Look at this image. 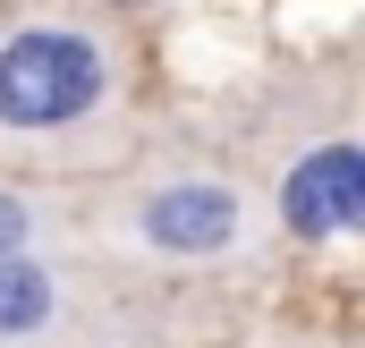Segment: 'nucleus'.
<instances>
[{
  "label": "nucleus",
  "instance_id": "obj_4",
  "mask_svg": "<svg viewBox=\"0 0 365 348\" xmlns=\"http://www.w3.org/2000/svg\"><path fill=\"white\" fill-rule=\"evenodd\" d=\"M86 289L60 255H9L0 263V348H77Z\"/></svg>",
  "mask_w": 365,
  "mask_h": 348
},
{
  "label": "nucleus",
  "instance_id": "obj_1",
  "mask_svg": "<svg viewBox=\"0 0 365 348\" xmlns=\"http://www.w3.org/2000/svg\"><path fill=\"white\" fill-rule=\"evenodd\" d=\"M110 238L136 263H187V272H221V263H264L272 255V213L238 170L212 162H162V170L128 178L110 195Z\"/></svg>",
  "mask_w": 365,
  "mask_h": 348
},
{
  "label": "nucleus",
  "instance_id": "obj_3",
  "mask_svg": "<svg viewBox=\"0 0 365 348\" xmlns=\"http://www.w3.org/2000/svg\"><path fill=\"white\" fill-rule=\"evenodd\" d=\"M264 213H272L280 238H306V247H331V238H349L365 221V153L349 128H323V136H306L289 162H280L272 195H264Z\"/></svg>",
  "mask_w": 365,
  "mask_h": 348
},
{
  "label": "nucleus",
  "instance_id": "obj_2",
  "mask_svg": "<svg viewBox=\"0 0 365 348\" xmlns=\"http://www.w3.org/2000/svg\"><path fill=\"white\" fill-rule=\"evenodd\" d=\"M128 51L93 17H26L0 34V145H60L119 119Z\"/></svg>",
  "mask_w": 365,
  "mask_h": 348
},
{
  "label": "nucleus",
  "instance_id": "obj_5",
  "mask_svg": "<svg viewBox=\"0 0 365 348\" xmlns=\"http://www.w3.org/2000/svg\"><path fill=\"white\" fill-rule=\"evenodd\" d=\"M68 238V213L34 187H0V263L9 255H60Z\"/></svg>",
  "mask_w": 365,
  "mask_h": 348
}]
</instances>
